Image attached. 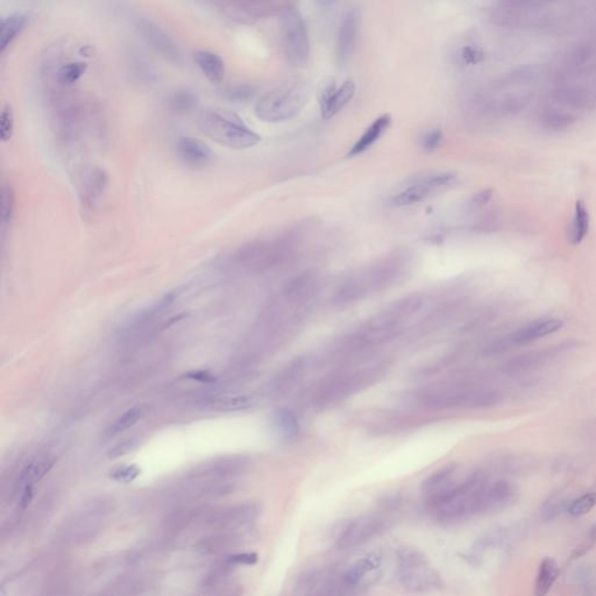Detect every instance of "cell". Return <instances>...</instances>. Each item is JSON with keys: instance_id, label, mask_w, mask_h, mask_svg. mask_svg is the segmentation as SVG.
Segmentation results:
<instances>
[{"instance_id": "1", "label": "cell", "mask_w": 596, "mask_h": 596, "mask_svg": "<svg viewBox=\"0 0 596 596\" xmlns=\"http://www.w3.org/2000/svg\"><path fill=\"white\" fill-rule=\"evenodd\" d=\"M414 268V256L399 249L382 256L341 282L332 297V303L339 309L359 303L372 293H380L402 283Z\"/></svg>"}, {"instance_id": "2", "label": "cell", "mask_w": 596, "mask_h": 596, "mask_svg": "<svg viewBox=\"0 0 596 596\" xmlns=\"http://www.w3.org/2000/svg\"><path fill=\"white\" fill-rule=\"evenodd\" d=\"M487 487L485 473H472L463 482L427 498V509L441 523H456L487 513Z\"/></svg>"}, {"instance_id": "3", "label": "cell", "mask_w": 596, "mask_h": 596, "mask_svg": "<svg viewBox=\"0 0 596 596\" xmlns=\"http://www.w3.org/2000/svg\"><path fill=\"white\" fill-rule=\"evenodd\" d=\"M387 370L386 362H374L333 374L319 385L313 395V407L319 412L335 408L379 382Z\"/></svg>"}, {"instance_id": "4", "label": "cell", "mask_w": 596, "mask_h": 596, "mask_svg": "<svg viewBox=\"0 0 596 596\" xmlns=\"http://www.w3.org/2000/svg\"><path fill=\"white\" fill-rule=\"evenodd\" d=\"M296 249L293 234L273 240H253L233 253L230 267L246 274L260 275L282 265Z\"/></svg>"}, {"instance_id": "5", "label": "cell", "mask_w": 596, "mask_h": 596, "mask_svg": "<svg viewBox=\"0 0 596 596\" xmlns=\"http://www.w3.org/2000/svg\"><path fill=\"white\" fill-rule=\"evenodd\" d=\"M197 127L205 137L230 150H245L261 141V137L245 124L234 112L209 109L201 112Z\"/></svg>"}, {"instance_id": "6", "label": "cell", "mask_w": 596, "mask_h": 596, "mask_svg": "<svg viewBox=\"0 0 596 596\" xmlns=\"http://www.w3.org/2000/svg\"><path fill=\"white\" fill-rule=\"evenodd\" d=\"M313 93L309 80H293L262 95L256 102L254 113L261 122H288L300 115Z\"/></svg>"}, {"instance_id": "7", "label": "cell", "mask_w": 596, "mask_h": 596, "mask_svg": "<svg viewBox=\"0 0 596 596\" xmlns=\"http://www.w3.org/2000/svg\"><path fill=\"white\" fill-rule=\"evenodd\" d=\"M501 401L502 395L498 390L482 387H434L418 394L419 404L432 412L491 408Z\"/></svg>"}, {"instance_id": "8", "label": "cell", "mask_w": 596, "mask_h": 596, "mask_svg": "<svg viewBox=\"0 0 596 596\" xmlns=\"http://www.w3.org/2000/svg\"><path fill=\"white\" fill-rule=\"evenodd\" d=\"M395 573L399 584L409 592L425 593L443 588L439 572L421 550L412 546H402L396 551Z\"/></svg>"}, {"instance_id": "9", "label": "cell", "mask_w": 596, "mask_h": 596, "mask_svg": "<svg viewBox=\"0 0 596 596\" xmlns=\"http://www.w3.org/2000/svg\"><path fill=\"white\" fill-rule=\"evenodd\" d=\"M458 175L452 172H424L405 183L404 188L390 199L394 207L417 205L429 198L439 195L458 183Z\"/></svg>"}, {"instance_id": "10", "label": "cell", "mask_w": 596, "mask_h": 596, "mask_svg": "<svg viewBox=\"0 0 596 596\" xmlns=\"http://www.w3.org/2000/svg\"><path fill=\"white\" fill-rule=\"evenodd\" d=\"M284 53L293 67H303L310 58V38L303 16L297 7H288L281 19Z\"/></svg>"}, {"instance_id": "11", "label": "cell", "mask_w": 596, "mask_h": 596, "mask_svg": "<svg viewBox=\"0 0 596 596\" xmlns=\"http://www.w3.org/2000/svg\"><path fill=\"white\" fill-rule=\"evenodd\" d=\"M390 523L392 522L387 517L377 513L357 517V520L352 521L341 530L335 540V546L340 551L361 548L386 533L390 528Z\"/></svg>"}, {"instance_id": "12", "label": "cell", "mask_w": 596, "mask_h": 596, "mask_svg": "<svg viewBox=\"0 0 596 596\" xmlns=\"http://www.w3.org/2000/svg\"><path fill=\"white\" fill-rule=\"evenodd\" d=\"M109 185V175L95 164H84L76 170L75 187L80 206L85 212L96 210Z\"/></svg>"}, {"instance_id": "13", "label": "cell", "mask_w": 596, "mask_h": 596, "mask_svg": "<svg viewBox=\"0 0 596 596\" xmlns=\"http://www.w3.org/2000/svg\"><path fill=\"white\" fill-rule=\"evenodd\" d=\"M382 557L379 553H370L357 559L343 572V580L348 593H362L377 584L382 575Z\"/></svg>"}, {"instance_id": "14", "label": "cell", "mask_w": 596, "mask_h": 596, "mask_svg": "<svg viewBox=\"0 0 596 596\" xmlns=\"http://www.w3.org/2000/svg\"><path fill=\"white\" fill-rule=\"evenodd\" d=\"M361 13L357 9H350L341 16L335 42V63L339 69L347 67L357 51L360 34Z\"/></svg>"}, {"instance_id": "15", "label": "cell", "mask_w": 596, "mask_h": 596, "mask_svg": "<svg viewBox=\"0 0 596 596\" xmlns=\"http://www.w3.org/2000/svg\"><path fill=\"white\" fill-rule=\"evenodd\" d=\"M297 593L304 595H341L348 593L343 580V573L331 570L309 572L297 581Z\"/></svg>"}, {"instance_id": "16", "label": "cell", "mask_w": 596, "mask_h": 596, "mask_svg": "<svg viewBox=\"0 0 596 596\" xmlns=\"http://www.w3.org/2000/svg\"><path fill=\"white\" fill-rule=\"evenodd\" d=\"M561 328H563V322L559 319L548 318L535 320V322L530 323L522 329L517 330L509 338L504 339L503 341L495 344L491 347V351H501L502 348H506L511 345L529 344L533 341L548 337L552 333H555Z\"/></svg>"}, {"instance_id": "17", "label": "cell", "mask_w": 596, "mask_h": 596, "mask_svg": "<svg viewBox=\"0 0 596 596\" xmlns=\"http://www.w3.org/2000/svg\"><path fill=\"white\" fill-rule=\"evenodd\" d=\"M137 31L147 45L157 51V54L162 55L163 58L175 63L181 61L179 47L172 41V38L155 23H150L148 20H139Z\"/></svg>"}, {"instance_id": "18", "label": "cell", "mask_w": 596, "mask_h": 596, "mask_svg": "<svg viewBox=\"0 0 596 596\" xmlns=\"http://www.w3.org/2000/svg\"><path fill=\"white\" fill-rule=\"evenodd\" d=\"M320 287V278L316 271H305L288 281L282 297L293 305H302L313 300Z\"/></svg>"}, {"instance_id": "19", "label": "cell", "mask_w": 596, "mask_h": 596, "mask_svg": "<svg viewBox=\"0 0 596 596\" xmlns=\"http://www.w3.org/2000/svg\"><path fill=\"white\" fill-rule=\"evenodd\" d=\"M176 154L185 166L201 169L210 164L214 153L205 142L194 137H183L176 142Z\"/></svg>"}, {"instance_id": "20", "label": "cell", "mask_w": 596, "mask_h": 596, "mask_svg": "<svg viewBox=\"0 0 596 596\" xmlns=\"http://www.w3.org/2000/svg\"><path fill=\"white\" fill-rule=\"evenodd\" d=\"M313 364V357H300L289 362L273 381V392L284 394L291 392L300 380L303 379L309 367Z\"/></svg>"}, {"instance_id": "21", "label": "cell", "mask_w": 596, "mask_h": 596, "mask_svg": "<svg viewBox=\"0 0 596 596\" xmlns=\"http://www.w3.org/2000/svg\"><path fill=\"white\" fill-rule=\"evenodd\" d=\"M357 91V84L353 80H346L341 84L340 88L333 91L325 100L319 103L320 113L324 120H329L338 115L348 103L351 102Z\"/></svg>"}, {"instance_id": "22", "label": "cell", "mask_w": 596, "mask_h": 596, "mask_svg": "<svg viewBox=\"0 0 596 596\" xmlns=\"http://www.w3.org/2000/svg\"><path fill=\"white\" fill-rule=\"evenodd\" d=\"M392 122V115L390 113L380 115L379 118L375 119L366 128V131L359 137V140L353 145L352 150L348 152V157H357L370 150L382 137L383 134L390 130Z\"/></svg>"}, {"instance_id": "23", "label": "cell", "mask_w": 596, "mask_h": 596, "mask_svg": "<svg viewBox=\"0 0 596 596\" xmlns=\"http://www.w3.org/2000/svg\"><path fill=\"white\" fill-rule=\"evenodd\" d=\"M271 425L284 443H293L300 436V421L291 409H276L271 414Z\"/></svg>"}, {"instance_id": "24", "label": "cell", "mask_w": 596, "mask_h": 596, "mask_svg": "<svg viewBox=\"0 0 596 596\" xmlns=\"http://www.w3.org/2000/svg\"><path fill=\"white\" fill-rule=\"evenodd\" d=\"M197 67L211 83L220 84L225 78V63L219 55L212 51H198L194 54Z\"/></svg>"}, {"instance_id": "25", "label": "cell", "mask_w": 596, "mask_h": 596, "mask_svg": "<svg viewBox=\"0 0 596 596\" xmlns=\"http://www.w3.org/2000/svg\"><path fill=\"white\" fill-rule=\"evenodd\" d=\"M517 488L511 482L501 480L487 487L488 511H498L516 500Z\"/></svg>"}, {"instance_id": "26", "label": "cell", "mask_w": 596, "mask_h": 596, "mask_svg": "<svg viewBox=\"0 0 596 596\" xmlns=\"http://www.w3.org/2000/svg\"><path fill=\"white\" fill-rule=\"evenodd\" d=\"M27 25H28V16H26L25 13H14L12 16L3 19L1 27H0L1 54L10 48L13 42L16 41L20 34L25 31Z\"/></svg>"}, {"instance_id": "27", "label": "cell", "mask_w": 596, "mask_h": 596, "mask_svg": "<svg viewBox=\"0 0 596 596\" xmlns=\"http://www.w3.org/2000/svg\"><path fill=\"white\" fill-rule=\"evenodd\" d=\"M456 469L458 466L450 464L429 475L422 483V491L427 495V498H431L451 487L454 483L453 478L456 475Z\"/></svg>"}, {"instance_id": "28", "label": "cell", "mask_w": 596, "mask_h": 596, "mask_svg": "<svg viewBox=\"0 0 596 596\" xmlns=\"http://www.w3.org/2000/svg\"><path fill=\"white\" fill-rule=\"evenodd\" d=\"M256 402V399L251 395L223 396L209 399L206 407L216 412H240L252 408Z\"/></svg>"}, {"instance_id": "29", "label": "cell", "mask_w": 596, "mask_h": 596, "mask_svg": "<svg viewBox=\"0 0 596 596\" xmlns=\"http://www.w3.org/2000/svg\"><path fill=\"white\" fill-rule=\"evenodd\" d=\"M559 573H560V570L555 559H544L539 566L538 574L535 579V594L540 596L546 595L558 579Z\"/></svg>"}, {"instance_id": "30", "label": "cell", "mask_w": 596, "mask_h": 596, "mask_svg": "<svg viewBox=\"0 0 596 596\" xmlns=\"http://www.w3.org/2000/svg\"><path fill=\"white\" fill-rule=\"evenodd\" d=\"M148 409L150 408L146 404L135 405V407L128 409L122 416H119L115 419V423L106 430V434L111 437V436H115V434L131 429L133 425L137 424V422L140 421L141 418L145 417V414L148 412Z\"/></svg>"}, {"instance_id": "31", "label": "cell", "mask_w": 596, "mask_h": 596, "mask_svg": "<svg viewBox=\"0 0 596 596\" xmlns=\"http://www.w3.org/2000/svg\"><path fill=\"white\" fill-rule=\"evenodd\" d=\"M590 229V214L585 206L584 202L577 201L574 211L573 225H572V244L579 245L586 238Z\"/></svg>"}, {"instance_id": "32", "label": "cell", "mask_w": 596, "mask_h": 596, "mask_svg": "<svg viewBox=\"0 0 596 596\" xmlns=\"http://www.w3.org/2000/svg\"><path fill=\"white\" fill-rule=\"evenodd\" d=\"M548 352H533V353L524 354L521 357H515L513 360L509 361L506 370L508 373H522L526 370H533L535 367L540 366L548 359Z\"/></svg>"}, {"instance_id": "33", "label": "cell", "mask_w": 596, "mask_h": 596, "mask_svg": "<svg viewBox=\"0 0 596 596\" xmlns=\"http://www.w3.org/2000/svg\"><path fill=\"white\" fill-rule=\"evenodd\" d=\"M88 63L86 62L76 61L69 62L58 68L56 73V78L61 85H73L77 83L88 71Z\"/></svg>"}, {"instance_id": "34", "label": "cell", "mask_w": 596, "mask_h": 596, "mask_svg": "<svg viewBox=\"0 0 596 596\" xmlns=\"http://www.w3.org/2000/svg\"><path fill=\"white\" fill-rule=\"evenodd\" d=\"M198 98L190 90H177L169 98V106L177 113H189L197 108Z\"/></svg>"}, {"instance_id": "35", "label": "cell", "mask_w": 596, "mask_h": 596, "mask_svg": "<svg viewBox=\"0 0 596 596\" xmlns=\"http://www.w3.org/2000/svg\"><path fill=\"white\" fill-rule=\"evenodd\" d=\"M1 224L3 227L9 226L12 223L13 217L16 214V192L11 184H3L1 188Z\"/></svg>"}, {"instance_id": "36", "label": "cell", "mask_w": 596, "mask_h": 596, "mask_svg": "<svg viewBox=\"0 0 596 596\" xmlns=\"http://www.w3.org/2000/svg\"><path fill=\"white\" fill-rule=\"evenodd\" d=\"M53 465H54V461H48V460L31 463L26 466V469L21 473L20 480L25 485H32L33 482L38 481L43 475L47 474L51 471Z\"/></svg>"}, {"instance_id": "37", "label": "cell", "mask_w": 596, "mask_h": 596, "mask_svg": "<svg viewBox=\"0 0 596 596\" xmlns=\"http://www.w3.org/2000/svg\"><path fill=\"white\" fill-rule=\"evenodd\" d=\"M574 122L571 115L558 111L545 112L542 117L543 127L550 131H563Z\"/></svg>"}, {"instance_id": "38", "label": "cell", "mask_w": 596, "mask_h": 596, "mask_svg": "<svg viewBox=\"0 0 596 596\" xmlns=\"http://www.w3.org/2000/svg\"><path fill=\"white\" fill-rule=\"evenodd\" d=\"M256 95V89L249 84H233L223 90V97L230 102H249Z\"/></svg>"}, {"instance_id": "39", "label": "cell", "mask_w": 596, "mask_h": 596, "mask_svg": "<svg viewBox=\"0 0 596 596\" xmlns=\"http://www.w3.org/2000/svg\"><path fill=\"white\" fill-rule=\"evenodd\" d=\"M14 133V112L10 104H5L1 110L0 117V137L3 142H7L12 139Z\"/></svg>"}, {"instance_id": "40", "label": "cell", "mask_w": 596, "mask_h": 596, "mask_svg": "<svg viewBox=\"0 0 596 596\" xmlns=\"http://www.w3.org/2000/svg\"><path fill=\"white\" fill-rule=\"evenodd\" d=\"M595 506V493H587V494L582 495V496L572 502L571 506L568 508V513H571L572 516H582V515L590 513Z\"/></svg>"}, {"instance_id": "41", "label": "cell", "mask_w": 596, "mask_h": 596, "mask_svg": "<svg viewBox=\"0 0 596 596\" xmlns=\"http://www.w3.org/2000/svg\"><path fill=\"white\" fill-rule=\"evenodd\" d=\"M141 469L137 465H122L113 469L111 478L120 483H130L140 475Z\"/></svg>"}, {"instance_id": "42", "label": "cell", "mask_w": 596, "mask_h": 596, "mask_svg": "<svg viewBox=\"0 0 596 596\" xmlns=\"http://www.w3.org/2000/svg\"><path fill=\"white\" fill-rule=\"evenodd\" d=\"M443 132H441V130H439V128L431 130V131L427 132V133L422 137V148H423L425 152H427V153L434 152V150L439 148L440 145H441V141H443Z\"/></svg>"}, {"instance_id": "43", "label": "cell", "mask_w": 596, "mask_h": 596, "mask_svg": "<svg viewBox=\"0 0 596 596\" xmlns=\"http://www.w3.org/2000/svg\"><path fill=\"white\" fill-rule=\"evenodd\" d=\"M483 58H485L483 51L478 47H474V46H465L461 51V58H463L464 63L469 64V66H475V64L480 63Z\"/></svg>"}, {"instance_id": "44", "label": "cell", "mask_w": 596, "mask_h": 596, "mask_svg": "<svg viewBox=\"0 0 596 596\" xmlns=\"http://www.w3.org/2000/svg\"><path fill=\"white\" fill-rule=\"evenodd\" d=\"M491 197H493V190H491V189H485V190H481V192H478L476 195L473 196V197L469 199V210H480V209L486 206V205L489 203Z\"/></svg>"}, {"instance_id": "45", "label": "cell", "mask_w": 596, "mask_h": 596, "mask_svg": "<svg viewBox=\"0 0 596 596\" xmlns=\"http://www.w3.org/2000/svg\"><path fill=\"white\" fill-rule=\"evenodd\" d=\"M183 377L188 380H192V381H196V382L199 383H214L216 382V377L212 375V374L209 372V370H192V372H188V373L184 374Z\"/></svg>"}, {"instance_id": "46", "label": "cell", "mask_w": 596, "mask_h": 596, "mask_svg": "<svg viewBox=\"0 0 596 596\" xmlns=\"http://www.w3.org/2000/svg\"><path fill=\"white\" fill-rule=\"evenodd\" d=\"M227 560L232 564L254 565L258 561V555L252 552H245V553L230 555Z\"/></svg>"}, {"instance_id": "47", "label": "cell", "mask_w": 596, "mask_h": 596, "mask_svg": "<svg viewBox=\"0 0 596 596\" xmlns=\"http://www.w3.org/2000/svg\"><path fill=\"white\" fill-rule=\"evenodd\" d=\"M132 446H133L132 441H125V443L120 444L110 452V458H117V456H122L124 453L131 450Z\"/></svg>"}, {"instance_id": "48", "label": "cell", "mask_w": 596, "mask_h": 596, "mask_svg": "<svg viewBox=\"0 0 596 596\" xmlns=\"http://www.w3.org/2000/svg\"><path fill=\"white\" fill-rule=\"evenodd\" d=\"M33 498V486L26 485L23 489V496H21V507L27 508L31 503Z\"/></svg>"}, {"instance_id": "49", "label": "cell", "mask_w": 596, "mask_h": 596, "mask_svg": "<svg viewBox=\"0 0 596 596\" xmlns=\"http://www.w3.org/2000/svg\"><path fill=\"white\" fill-rule=\"evenodd\" d=\"M340 0H316V3L323 9H330L339 3Z\"/></svg>"}]
</instances>
